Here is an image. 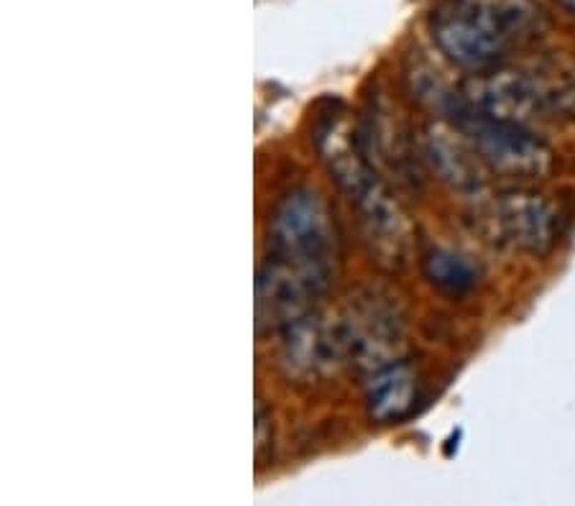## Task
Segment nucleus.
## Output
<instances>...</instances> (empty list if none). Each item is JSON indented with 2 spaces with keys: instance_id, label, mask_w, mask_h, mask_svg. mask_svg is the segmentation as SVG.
I'll list each match as a JSON object with an SVG mask.
<instances>
[{
  "instance_id": "nucleus-1",
  "label": "nucleus",
  "mask_w": 575,
  "mask_h": 506,
  "mask_svg": "<svg viewBox=\"0 0 575 506\" xmlns=\"http://www.w3.org/2000/svg\"><path fill=\"white\" fill-rule=\"evenodd\" d=\"M463 95L480 113L527 129L575 121V85L561 75L501 65L471 75Z\"/></svg>"
},
{
  "instance_id": "nucleus-2",
  "label": "nucleus",
  "mask_w": 575,
  "mask_h": 506,
  "mask_svg": "<svg viewBox=\"0 0 575 506\" xmlns=\"http://www.w3.org/2000/svg\"><path fill=\"white\" fill-rule=\"evenodd\" d=\"M445 121L466 136L478 160L494 177L515 182V185H532V182L548 179L555 172L557 154L545 139H540L527 125L480 113L466 100V95Z\"/></svg>"
},
{
  "instance_id": "nucleus-3",
  "label": "nucleus",
  "mask_w": 575,
  "mask_h": 506,
  "mask_svg": "<svg viewBox=\"0 0 575 506\" xmlns=\"http://www.w3.org/2000/svg\"><path fill=\"white\" fill-rule=\"evenodd\" d=\"M345 363L361 374H376L407 353L405 312L391 297L364 289L349 299L338 320Z\"/></svg>"
},
{
  "instance_id": "nucleus-4",
  "label": "nucleus",
  "mask_w": 575,
  "mask_h": 506,
  "mask_svg": "<svg viewBox=\"0 0 575 506\" xmlns=\"http://www.w3.org/2000/svg\"><path fill=\"white\" fill-rule=\"evenodd\" d=\"M430 31L438 50L471 75L501 67L515 44L486 0H447L432 13Z\"/></svg>"
},
{
  "instance_id": "nucleus-5",
  "label": "nucleus",
  "mask_w": 575,
  "mask_h": 506,
  "mask_svg": "<svg viewBox=\"0 0 575 506\" xmlns=\"http://www.w3.org/2000/svg\"><path fill=\"white\" fill-rule=\"evenodd\" d=\"M269 253L338 272L341 239L320 193L299 187L281 197L269 220Z\"/></svg>"
},
{
  "instance_id": "nucleus-6",
  "label": "nucleus",
  "mask_w": 575,
  "mask_h": 506,
  "mask_svg": "<svg viewBox=\"0 0 575 506\" xmlns=\"http://www.w3.org/2000/svg\"><path fill=\"white\" fill-rule=\"evenodd\" d=\"M338 272L307 266L277 253L264 258L256 276V330L258 336L281 333L291 322L307 318L333 287Z\"/></svg>"
},
{
  "instance_id": "nucleus-7",
  "label": "nucleus",
  "mask_w": 575,
  "mask_h": 506,
  "mask_svg": "<svg viewBox=\"0 0 575 506\" xmlns=\"http://www.w3.org/2000/svg\"><path fill=\"white\" fill-rule=\"evenodd\" d=\"M353 210L368 256L384 272H401L412 256L414 231L405 208L374 169L343 189Z\"/></svg>"
},
{
  "instance_id": "nucleus-8",
  "label": "nucleus",
  "mask_w": 575,
  "mask_h": 506,
  "mask_svg": "<svg viewBox=\"0 0 575 506\" xmlns=\"http://www.w3.org/2000/svg\"><path fill=\"white\" fill-rule=\"evenodd\" d=\"M491 223L507 246L532 258L550 256L563 235L561 208L527 185L496 195Z\"/></svg>"
},
{
  "instance_id": "nucleus-9",
  "label": "nucleus",
  "mask_w": 575,
  "mask_h": 506,
  "mask_svg": "<svg viewBox=\"0 0 575 506\" xmlns=\"http://www.w3.org/2000/svg\"><path fill=\"white\" fill-rule=\"evenodd\" d=\"M345 363L338 322H328L318 312L291 322L281 330L279 366L297 386H314L335 376Z\"/></svg>"
},
{
  "instance_id": "nucleus-10",
  "label": "nucleus",
  "mask_w": 575,
  "mask_h": 506,
  "mask_svg": "<svg viewBox=\"0 0 575 506\" xmlns=\"http://www.w3.org/2000/svg\"><path fill=\"white\" fill-rule=\"evenodd\" d=\"M424 162L447 189L463 197H480L486 193L488 169L478 160L474 146L451 123L430 125L422 141Z\"/></svg>"
},
{
  "instance_id": "nucleus-11",
  "label": "nucleus",
  "mask_w": 575,
  "mask_h": 506,
  "mask_svg": "<svg viewBox=\"0 0 575 506\" xmlns=\"http://www.w3.org/2000/svg\"><path fill=\"white\" fill-rule=\"evenodd\" d=\"M424 399L422 378L407 361L376 371L366 386V413L374 425H399L420 409Z\"/></svg>"
},
{
  "instance_id": "nucleus-12",
  "label": "nucleus",
  "mask_w": 575,
  "mask_h": 506,
  "mask_svg": "<svg viewBox=\"0 0 575 506\" xmlns=\"http://www.w3.org/2000/svg\"><path fill=\"white\" fill-rule=\"evenodd\" d=\"M422 274L438 295L466 299L480 284V266L468 253L451 246H430L422 253Z\"/></svg>"
},
{
  "instance_id": "nucleus-13",
  "label": "nucleus",
  "mask_w": 575,
  "mask_h": 506,
  "mask_svg": "<svg viewBox=\"0 0 575 506\" xmlns=\"http://www.w3.org/2000/svg\"><path fill=\"white\" fill-rule=\"evenodd\" d=\"M274 448V425L272 413H266V407L258 402L256 407V458L258 463H264V450Z\"/></svg>"
},
{
  "instance_id": "nucleus-14",
  "label": "nucleus",
  "mask_w": 575,
  "mask_h": 506,
  "mask_svg": "<svg viewBox=\"0 0 575 506\" xmlns=\"http://www.w3.org/2000/svg\"><path fill=\"white\" fill-rule=\"evenodd\" d=\"M563 6H565V11H568L575 19V0H563Z\"/></svg>"
}]
</instances>
